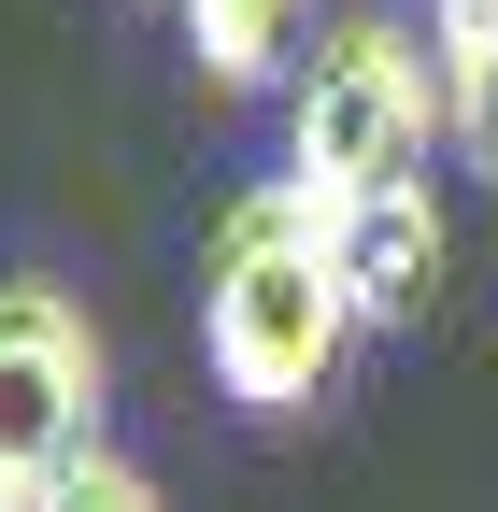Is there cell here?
I'll return each instance as SVG.
<instances>
[{"label":"cell","mask_w":498,"mask_h":512,"mask_svg":"<svg viewBox=\"0 0 498 512\" xmlns=\"http://www.w3.org/2000/svg\"><path fill=\"white\" fill-rule=\"evenodd\" d=\"M342 271L370 299V328H413L427 299H442V200L427 185H385V200L342 214Z\"/></svg>","instance_id":"4"},{"label":"cell","mask_w":498,"mask_h":512,"mask_svg":"<svg viewBox=\"0 0 498 512\" xmlns=\"http://www.w3.org/2000/svg\"><path fill=\"white\" fill-rule=\"evenodd\" d=\"M100 328L72 285L15 271L0 285V512H29L43 484H72L100 456Z\"/></svg>","instance_id":"3"},{"label":"cell","mask_w":498,"mask_h":512,"mask_svg":"<svg viewBox=\"0 0 498 512\" xmlns=\"http://www.w3.org/2000/svg\"><path fill=\"white\" fill-rule=\"evenodd\" d=\"M427 43H442L456 72H498V0H427Z\"/></svg>","instance_id":"7"},{"label":"cell","mask_w":498,"mask_h":512,"mask_svg":"<svg viewBox=\"0 0 498 512\" xmlns=\"http://www.w3.org/2000/svg\"><path fill=\"white\" fill-rule=\"evenodd\" d=\"M370 342V299L342 271V228L299 200V185H228L214 228H200V356H214V399L242 427H299L342 384V356Z\"/></svg>","instance_id":"1"},{"label":"cell","mask_w":498,"mask_h":512,"mask_svg":"<svg viewBox=\"0 0 498 512\" xmlns=\"http://www.w3.org/2000/svg\"><path fill=\"white\" fill-rule=\"evenodd\" d=\"M29 512H171V498H157V484H143V470H129V456H114V441H100V456H86L72 484H43Z\"/></svg>","instance_id":"6"},{"label":"cell","mask_w":498,"mask_h":512,"mask_svg":"<svg viewBox=\"0 0 498 512\" xmlns=\"http://www.w3.org/2000/svg\"><path fill=\"white\" fill-rule=\"evenodd\" d=\"M427 143H442V43L413 15H328L285 72V185L342 228L385 185H427Z\"/></svg>","instance_id":"2"},{"label":"cell","mask_w":498,"mask_h":512,"mask_svg":"<svg viewBox=\"0 0 498 512\" xmlns=\"http://www.w3.org/2000/svg\"><path fill=\"white\" fill-rule=\"evenodd\" d=\"M171 29L200 57V86L257 100V86H285L299 57H314V0H171Z\"/></svg>","instance_id":"5"}]
</instances>
